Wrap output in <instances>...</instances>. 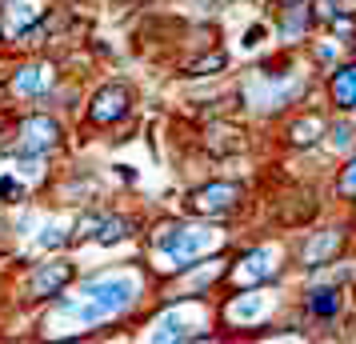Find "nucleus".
<instances>
[{"label": "nucleus", "mask_w": 356, "mask_h": 344, "mask_svg": "<svg viewBox=\"0 0 356 344\" xmlns=\"http://www.w3.org/2000/svg\"><path fill=\"white\" fill-rule=\"evenodd\" d=\"M284 4H296V0H264V8L273 13V8H284Z\"/></svg>", "instance_id": "27"}, {"label": "nucleus", "mask_w": 356, "mask_h": 344, "mask_svg": "<svg viewBox=\"0 0 356 344\" xmlns=\"http://www.w3.org/2000/svg\"><path fill=\"white\" fill-rule=\"evenodd\" d=\"M33 245H36V252H65V248H72L68 224H44V229H40V236H36Z\"/></svg>", "instance_id": "22"}, {"label": "nucleus", "mask_w": 356, "mask_h": 344, "mask_svg": "<svg viewBox=\"0 0 356 344\" xmlns=\"http://www.w3.org/2000/svg\"><path fill=\"white\" fill-rule=\"evenodd\" d=\"M248 184L232 181V177H209L184 188L180 213L184 216H200V220H220V224H236L248 213Z\"/></svg>", "instance_id": "3"}, {"label": "nucleus", "mask_w": 356, "mask_h": 344, "mask_svg": "<svg viewBox=\"0 0 356 344\" xmlns=\"http://www.w3.org/2000/svg\"><path fill=\"white\" fill-rule=\"evenodd\" d=\"M0 49H4V36H0Z\"/></svg>", "instance_id": "31"}, {"label": "nucleus", "mask_w": 356, "mask_h": 344, "mask_svg": "<svg viewBox=\"0 0 356 344\" xmlns=\"http://www.w3.org/2000/svg\"><path fill=\"white\" fill-rule=\"evenodd\" d=\"M348 304H353V288L332 277H308V288L300 293V316L312 328H337Z\"/></svg>", "instance_id": "11"}, {"label": "nucleus", "mask_w": 356, "mask_h": 344, "mask_svg": "<svg viewBox=\"0 0 356 344\" xmlns=\"http://www.w3.org/2000/svg\"><path fill=\"white\" fill-rule=\"evenodd\" d=\"M356 240V224L353 216L344 213L340 220H324V224H305V232L292 240V268H324V264H337L353 252Z\"/></svg>", "instance_id": "4"}, {"label": "nucleus", "mask_w": 356, "mask_h": 344, "mask_svg": "<svg viewBox=\"0 0 356 344\" xmlns=\"http://www.w3.org/2000/svg\"><path fill=\"white\" fill-rule=\"evenodd\" d=\"M289 272H292V248L284 240H257V245H244V248H228V268H225L220 293L284 284Z\"/></svg>", "instance_id": "1"}, {"label": "nucleus", "mask_w": 356, "mask_h": 344, "mask_svg": "<svg viewBox=\"0 0 356 344\" xmlns=\"http://www.w3.org/2000/svg\"><path fill=\"white\" fill-rule=\"evenodd\" d=\"M232 72V52L225 44H209V49L193 52V56H184L177 65V76L188 84H204V81H216V76H225Z\"/></svg>", "instance_id": "14"}, {"label": "nucleus", "mask_w": 356, "mask_h": 344, "mask_svg": "<svg viewBox=\"0 0 356 344\" xmlns=\"http://www.w3.org/2000/svg\"><path fill=\"white\" fill-rule=\"evenodd\" d=\"M136 84L124 81V76H108V81L92 84L84 92V104H81V132H108L116 129L120 120L136 116Z\"/></svg>", "instance_id": "7"}, {"label": "nucleus", "mask_w": 356, "mask_h": 344, "mask_svg": "<svg viewBox=\"0 0 356 344\" xmlns=\"http://www.w3.org/2000/svg\"><path fill=\"white\" fill-rule=\"evenodd\" d=\"M300 52H305V60L312 65V72H316V76H324L328 68H337L340 60L348 56V49L340 44L337 36H328L324 28H316V36H312V40H308V44H305Z\"/></svg>", "instance_id": "18"}, {"label": "nucleus", "mask_w": 356, "mask_h": 344, "mask_svg": "<svg viewBox=\"0 0 356 344\" xmlns=\"http://www.w3.org/2000/svg\"><path fill=\"white\" fill-rule=\"evenodd\" d=\"M312 36H316V20H312L308 0H296V4L273 8V40L280 44V49L300 52Z\"/></svg>", "instance_id": "12"}, {"label": "nucleus", "mask_w": 356, "mask_h": 344, "mask_svg": "<svg viewBox=\"0 0 356 344\" xmlns=\"http://www.w3.org/2000/svg\"><path fill=\"white\" fill-rule=\"evenodd\" d=\"M8 236H13V220H8V213H4V204H0V248L8 245Z\"/></svg>", "instance_id": "26"}, {"label": "nucleus", "mask_w": 356, "mask_h": 344, "mask_svg": "<svg viewBox=\"0 0 356 344\" xmlns=\"http://www.w3.org/2000/svg\"><path fill=\"white\" fill-rule=\"evenodd\" d=\"M60 76H65V65L52 52H20V60L8 68L0 88H4V100L13 108H33Z\"/></svg>", "instance_id": "8"}, {"label": "nucleus", "mask_w": 356, "mask_h": 344, "mask_svg": "<svg viewBox=\"0 0 356 344\" xmlns=\"http://www.w3.org/2000/svg\"><path fill=\"white\" fill-rule=\"evenodd\" d=\"M324 33H328V36H337L340 44L348 49V44L356 40V8H348V4H344V8L337 13V20H332V24H328Z\"/></svg>", "instance_id": "23"}, {"label": "nucleus", "mask_w": 356, "mask_h": 344, "mask_svg": "<svg viewBox=\"0 0 356 344\" xmlns=\"http://www.w3.org/2000/svg\"><path fill=\"white\" fill-rule=\"evenodd\" d=\"M268 36H273V28H268V24H252V28L244 33V49L252 52V49H257V44H264Z\"/></svg>", "instance_id": "25"}, {"label": "nucleus", "mask_w": 356, "mask_h": 344, "mask_svg": "<svg viewBox=\"0 0 356 344\" xmlns=\"http://www.w3.org/2000/svg\"><path fill=\"white\" fill-rule=\"evenodd\" d=\"M321 97L328 113L356 116V60L353 56H344L337 68H328L321 76Z\"/></svg>", "instance_id": "13"}, {"label": "nucleus", "mask_w": 356, "mask_h": 344, "mask_svg": "<svg viewBox=\"0 0 356 344\" xmlns=\"http://www.w3.org/2000/svg\"><path fill=\"white\" fill-rule=\"evenodd\" d=\"M348 216H353V224H356V208H353V213H348Z\"/></svg>", "instance_id": "30"}, {"label": "nucleus", "mask_w": 356, "mask_h": 344, "mask_svg": "<svg viewBox=\"0 0 356 344\" xmlns=\"http://www.w3.org/2000/svg\"><path fill=\"white\" fill-rule=\"evenodd\" d=\"M81 104H84V88H81V81H76V76H72V81H68V76H60V81L52 84L44 97L36 100L33 108H49V113L65 116L68 124H72V120H81Z\"/></svg>", "instance_id": "17"}, {"label": "nucleus", "mask_w": 356, "mask_h": 344, "mask_svg": "<svg viewBox=\"0 0 356 344\" xmlns=\"http://www.w3.org/2000/svg\"><path fill=\"white\" fill-rule=\"evenodd\" d=\"M116 4H136V8H148V4H156V0H116Z\"/></svg>", "instance_id": "28"}, {"label": "nucleus", "mask_w": 356, "mask_h": 344, "mask_svg": "<svg viewBox=\"0 0 356 344\" xmlns=\"http://www.w3.org/2000/svg\"><path fill=\"white\" fill-rule=\"evenodd\" d=\"M49 0H4L0 4V36H4V49L17 40L24 28H33L49 17Z\"/></svg>", "instance_id": "15"}, {"label": "nucleus", "mask_w": 356, "mask_h": 344, "mask_svg": "<svg viewBox=\"0 0 356 344\" xmlns=\"http://www.w3.org/2000/svg\"><path fill=\"white\" fill-rule=\"evenodd\" d=\"M97 193H100V177L92 172H68L60 181V204H97Z\"/></svg>", "instance_id": "21"}, {"label": "nucleus", "mask_w": 356, "mask_h": 344, "mask_svg": "<svg viewBox=\"0 0 356 344\" xmlns=\"http://www.w3.org/2000/svg\"><path fill=\"white\" fill-rule=\"evenodd\" d=\"M81 277V264L72 256V248L65 252H40L36 261L20 264V300L29 309H44L56 296H65Z\"/></svg>", "instance_id": "2"}, {"label": "nucleus", "mask_w": 356, "mask_h": 344, "mask_svg": "<svg viewBox=\"0 0 356 344\" xmlns=\"http://www.w3.org/2000/svg\"><path fill=\"white\" fill-rule=\"evenodd\" d=\"M324 152L340 161L356 148V116H344V113H328V132H324Z\"/></svg>", "instance_id": "20"}, {"label": "nucleus", "mask_w": 356, "mask_h": 344, "mask_svg": "<svg viewBox=\"0 0 356 344\" xmlns=\"http://www.w3.org/2000/svg\"><path fill=\"white\" fill-rule=\"evenodd\" d=\"M140 232H145V216L120 213V208L104 204V216H100V229L92 236V248H116V245H124V240H140Z\"/></svg>", "instance_id": "16"}, {"label": "nucleus", "mask_w": 356, "mask_h": 344, "mask_svg": "<svg viewBox=\"0 0 356 344\" xmlns=\"http://www.w3.org/2000/svg\"><path fill=\"white\" fill-rule=\"evenodd\" d=\"M248 145H252V136H248V129H244L232 113L209 116V120H200L196 132H193V148L204 161H232V156H244Z\"/></svg>", "instance_id": "10"}, {"label": "nucleus", "mask_w": 356, "mask_h": 344, "mask_svg": "<svg viewBox=\"0 0 356 344\" xmlns=\"http://www.w3.org/2000/svg\"><path fill=\"white\" fill-rule=\"evenodd\" d=\"M68 120L49 108H24L13 116V140L0 145V152H20V156H60L68 148Z\"/></svg>", "instance_id": "5"}, {"label": "nucleus", "mask_w": 356, "mask_h": 344, "mask_svg": "<svg viewBox=\"0 0 356 344\" xmlns=\"http://www.w3.org/2000/svg\"><path fill=\"white\" fill-rule=\"evenodd\" d=\"M324 132H328V108H324V100H308L276 120V145H280V152L308 156V152H321Z\"/></svg>", "instance_id": "9"}, {"label": "nucleus", "mask_w": 356, "mask_h": 344, "mask_svg": "<svg viewBox=\"0 0 356 344\" xmlns=\"http://www.w3.org/2000/svg\"><path fill=\"white\" fill-rule=\"evenodd\" d=\"M348 56H353V60H356V40H353V44H348Z\"/></svg>", "instance_id": "29"}, {"label": "nucleus", "mask_w": 356, "mask_h": 344, "mask_svg": "<svg viewBox=\"0 0 356 344\" xmlns=\"http://www.w3.org/2000/svg\"><path fill=\"white\" fill-rule=\"evenodd\" d=\"M308 8H312V20H316V28H328L337 13L344 8V0H308Z\"/></svg>", "instance_id": "24"}, {"label": "nucleus", "mask_w": 356, "mask_h": 344, "mask_svg": "<svg viewBox=\"0 0 356 344\" xmlns=\"http://www.w3.org/2000/svg\"><path fill=\"white\" fill-rule=\"evenodd\" d=\"M0 4H4V0H0Z\"/></svg>", "instance_id": "32"}, {"label": "nucleus", "mask_w": 356, "mask_h": 344, "mask_svg": "<svg viewBox=\"0 0 356 344\" xmlns=\"http://www.w3.org/2000/svg\"><path fill=\"white\" fill-rule=\"evenodd\" d=\"M328 200H337L344 213L356 208V148L348 156H340L332 168V184H328Z\"/></svg>", "instance_id": "19"}, {"label": "nucleus", "mask_w": 356, "mask_h": 344, "mask_svg": "<svg viewBox=\"0 0 356 344\" xmlns=\"http://www.w3.org/2000/svg\"><path fill=\"white\" fill-rule=\"evenodd\" d=\"M280 284H264V288H236V293H225L228 300L216 304V325L225 328H248L264 336L268 328H276V316L284 312V300L276 296Z\"/></svg>", "instance_id": "6"}]
</instances>
